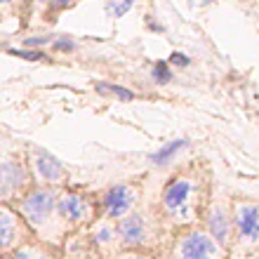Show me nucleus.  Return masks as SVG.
Here are the masks:
<instances>
[{"label": "nucleus", "instance_id": "412c9836", "mask_svg": "<svg viewBox=\"0 0 259 259\" xmlns=\"http://www.w3.org/2000/svg\"><path fill=\"white\" fill-rule=\"evenodd\" d=\"M78 3H80V0H50L48 10H50V12H64V10L78 5Z\"/></svg>", "mask_w": 259, "mask_h": 259}, {"label": "nucleus", "instance_id": "7ed1b4c3", "mask_svg": "<svg viewBox=\"0 0 259 259\" xmlns=\"http://www.w3.org/2000/svg\"><path fill=\"white\" fill-rule=\"evenodd\" d=\"M175 259H224V245H219L203 229H186L177 236Z\"/></svg>", "mask_w": 259, "mask_h": 259}, {"label": "nucleus", "instance_id": "1a4fd4ad", "mask_svg": "<svg viewBox=\"0 0 259 259\" xmlns=\"http://www.w3.org/2000/svg\"><path fill=\"white\" fill-rule=\"evenodd\" d=\"M33 172L35 177L40 179L42 184L48 186H55V184H62L64 179H66V170H64V165L57 160L50 151H42V149H35L33 151Z\"/></svg>", "mask_w": 259, "mask_h": 259}, {"label": "nucleus", "instance_id": "20e7f679", "mask_svg": "<svg viewBox=\"0 0 259 259\" xmlns=\"http://www.w3.org/2000/svg\"><path fill=\"white\" fill-rule=\"evenodd\" d=\"M57 214L64 224L73 226H88L95 222L97 207L92 203V198H88L80 191H62L57 198Z\"/></svg>", "mask_w": 259, "mask_h": 259}, {"label": "nucleus", "instance_id": "4468645a", "mask_svg": "<svg viewBox=\"0 0 259 259\" xmlns=\"http://www.w3.org/2000/svg\"><path fill=\"white\" fill-rule=\"evenodd\" d=\"M151 82L153 85H158V88H165V85H170L172 80H175V68L170 66V62H156L153 66H151V73H149Z\"/></svg>", "mask_w": 259, "mask_h": 259}, {"label": "nucleus", "instance_id": "f8f14e48", "mask_svg": "<svg viewBox=\"0 0 259 259\" xmlns=\"http://www.w3.org/2000/svg\"><path fill=\"white\" fill-rule=\"evenodd\" d=\"M189 149V139H175V142H167L163 149H158L156 153H151V163L156 167H167L170 163H175V158L179 153H184Z\"/></svg>", "mask_w": 259, "mask_h": 259}, {"label": "nucleus", "instance_id": "9b49d317", "mask_svg": "<svg viewBox=\"0 0 259 259\" xmlns=\"http://www.w3.org/2000/svg\"><path fill=\"white\" fill-rule=\"evenodd\" d=\"M26 184V170L14 160L0 163V196H12Z\"/></svg>", "mask_w": 259, "mask_h": 259}, {"label": "nucleus", "instance_id": "9d476101", "mask_svg": "<svg viewBox=\"0 0 259 259\" xmlns=\"http://www.w3.org/2000/svg\"><path fill=\"white\" fill-rule=\"evenodd\" d=\"M21 240V222L14 212L0 207V252L12 250Z\"/></svg>", "mask_w": 259, "mask_h": 259}, {"label": "nucleus", "instance_id": "dca6fc26", "mask_svg": "<svg viewBox=\"0 0 259 259\" xmlns=\"http://www.w3.org/2000/svg\"><path fill=\"white\" fill-rule=\"evenodd\" d=\"M10 259H52L40 245H21L14 250V254Z\"/></svg>", "mask_w": 259, "mask_h": 259}, {"label": "nucleus", "instance_id": "39448f33", "mask_svg": "<svg viewBox=\"0 0 259 259\" xmlns=\"http://www.w3.org/2000/svg\"><path fill=\"white\" fill-rule=\"evenodd\" d=\"M116 233H118V243L125 250H142L151 240V224H149V219H146V214L135 210V212H130L127 217L118 219Z\"/></svg>", "mask_w": 259, "mask_h": 259}, {"label": "nucleus", "instance_id": "a211bd4d", "mask_svg": "<svg viewBox=\"0 0 259 259\" xmlns=\"http://www.w3.org/2000/svg\"><path fill=\"white\" fill-rule=\"evenodd\" d=\"M55 40V35H48V33H40V35H28L24 38V48L28 50H42V48H50Z\"/></svg>", "mask_w": 259, "mask_h": 259}, {"label": "nucleus", "instance_id": "aec40b11", "mask_svg": "<svg viewBox=\"0 0 259 259\" xmlns=\"http://www.w3.org/2000/svg\"><path fill=\"white\" fill-rule=\"evenodd\" d=\"M167 62H170V66L175 68V71H177V68H189L191 66V57L186 55V52H172L170 55V59H167Z\"/></svg>", "mask_w": 259, "mask_h": 259}, {"label": "nucleus", "instance_id": "f3484780", "mask_svg": "<svg viewBox=\"0 0 259 259\" xmlns=\"http://www.w3.org/2000/svg\"><path fill=\"white\" fill-rule=\"evenodd\" d=\"M50 48H52V52H57V55H71L75 50V40L66 33H59V35H55V40H52Z\"/></svg>", "mask_w": 259, "mask_h": 259}, {"label": "nucleus", "instance_id": "2eb2a0df", "mask_svg": "<svg viewBox=\"0 0 259 259\" xmlns=\"http://www.w3.org/2000/svg\"><path fill=\"white\" fill-rule=\"evenodd\" d=\"M97 92L104 97H116L120 102H132L135 99V92L130 88H123V85H116V82H97Z\"/></svg>", "mask_w": 259, "mask_h": 259}, {"label": "nucleus", "instance_id": "a878e982", "mask_svg": "<svg viewBox=\"0 0 259 259\" xmlns=\"http://www.w3.org/2000/svg\"><path fill=\"white\" fill-rule=\"evenodd\" d=\"M38 5H50V0H35Z\"/></svg>", "mask_w": 259, "mask_h": 259}, {"label": "nucleus", "instance_id": "6e6552de", "mask_svg": "<svg viewBox=\"0 0 259 259\" xmlns=\"http://www.w3.org/2000/svg\"><path fill=\"white\" fill-rule=\"evenodd\" d=\"M205 224H207V233L219 245H231V238L236 236V231H233V214L229 212L226 205H212L205 214Z\"/></svg>", "mask_w": 259, "mask_h": 259}, {"label": "nucleus", "instance_id": "b1692460", "mask_svg": "<svg viewBox=\"0 0 259 259\" xmlns=\"http://www.w3.org/2000/svg\"><path fill=\"white\" fill-rule=\"evenodd\" d=\"M214 3H219V0H196L198 7H210V5H214Z\"/></svg>", "mask_w": 259, "mask_h": 259}, {"label": "nucleus", "instance_id": "f03ea898", "mask_svg": "<svg viewBox=\"0 0 259 259\" xmlns=\"http://www.w3.org/2000/svg\"><path fill=\"white\" fill-rule=\"evenodd\" d=\"M57 198H59V191L55 186H40V189H33L24 196L19 207L31 229L40 231V229L50 226V219L57 214Z\"/></svg>", "mask_w": 259, "mask_h": 259}, {"label": "nucleus", "instance_id": "393cba45", "mask_svg": "<svg viewBox=\"0 0 259 259\" xmlns=\"http://www.w3.org/2000/svg\"><path fill=\"white\" fill-rule=\"evenodd\" d=\"M12 3H17V0H0V5H12Z\"/></svg>", "mask_w": 259, "mask_h": 259}, {"label": "nucleus", "instance_id": "423d86ee", "mask_svg": "<svg viewBox=\"0 0 259 259\" xmlns=\"http://www.w3.org/2000/svg\"><path fill=\"white\" fill-rule=\"evenodd\" d=\"M233 231L245 245H259V205L254 200L233 203Z\"/></svg>", "mask_w": 259, "mask_h": 259}, {"label": "nucleus", "instance_id": "5701e85b", "mask_svg": "<svg viewBox=\"0 0 259 259\" xmlns=\"http://www.w3.org/2000/svg\"><path fill=\"white\" fill-rule=\"evenodd\" d=\"M146 26H149L151 31H165V26H163V24H156V21L151 19V17H149V21H146Z\"/></svg>", "mask_w": 259, "mask_h": 259}, {"label": "nucleus", "instance_id": "bb28decb", "mask_svg": "<svg viewBox=\"0 0 259 259\" xmlns=\"http://www.w3.org/2000/svg\"><path fill=\"white\" fill-rule=\"evenodd\" d=\"M257 31H259V21H257Z\"/></svg>", "mask_w": 259, "mask_h": 259}, {"label": "nucleus", "instance_id": "f257e3e1", "mask_svg": "<svg viewBox=\"0 0 259 259\" xmlns=\"http://www.w3.org/2000/svg\"><path fill=\"white\" fill-rule=\"evenodd\" d=\"M160 207H163L165 217L177 222L182 226L193 224L200 214V205H198V182L189 175H177L165 184L160 193Z\"/></svg>", "mask_w": 259, "mask_h": 259}, {"label": "nucleus", "instance_id": "0eeeda50", "mask_svg": "<svg viewBox=\"0 0 259 259\" xmlns=\"http://www.w3.org/2000/svg\"><path fill=\"white\" fill-rule=\"evenodd\" d=\"M137 205V191L130 184L120 182V184L109 186L102 196V214L109 219H123L130 212H135Z\"/></svg>", "mask_w": 259, "mask_h": 259}, {"label": "nucleus", "instance_id": "4be33fe9", "mask_svg": "<svg viewBox=\"0 0 259 259\" xmlns=\"http://www.w3.org/2000/svg\"><path fill=\"white\" fill-rule=\"evenodd\" d=\"M118 259H151V257L149 254H144V252H139V250H125Z\"/></svg>", "mask_w": 259, "mask_h": 259}, {"label": "nucleus", "instance_id": "6ab92c4d", "mask_svg": "<svg viewBox=\"0 0 259 259\" xmlns=\"http://www.w3.org/2000/svg\"><path fill=\"white\" fill-rule=\"evenodd\" d=\"M10 55L21 57V59H28V62H42V59H45V52H42V50H28V48H24V50L12 48L10 50Z\"/></svg>", "mask_w": 259, "mask_h": 259}, {"label": "nucleus", "instance_id": "ddd939ff", "mask_svg": "<svg viewBox=\"0 0 259 259\" xmlns=\"http://www.w3.org/2000/svg\"><path fill=\"white\" fill-rule=\"evenodd\" d=\"M139 0H104V14L109 19H123L125 14H130L135 10V5Z\"/></svg>", "mask_w": 259, "mask_h": 259}]
</instances>
